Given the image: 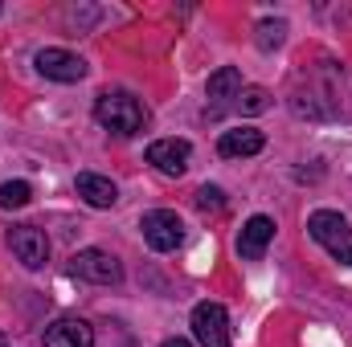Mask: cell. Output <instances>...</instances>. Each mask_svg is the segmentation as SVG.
<instances>
[{
	"mask_svg": "<svg viewBox=\"0 0 352 347\" xmlns=\"http://www.w3.org/2000/svg\"><path fill=\"white\" fill-rule=\"evenodd\" d=\"M94 119L107 127V131H115V135H140L144 131V123H148V110H144V102L135 98V94H127V90H107V94H98L94 98Z\"/></svg>",
	"mask_w": 352,
	"mask_h": 347,
	"instance_id": "cell-1",
	"label": "cell"
},
{
	"mask_svg": "<svg viewBox=\"0 0 352 347\" xmlns=\"http://www.w3.org/2000/svg\"><path fill=\"white\" fill-rule=\"evenodd\" d=\"M307 233H311V241H320L340 265H352V225L340 213H332V208L311 213L307 217Z\"/></svg>",
	"mask_w": 352,
	"mask_h": 347,
	"instance_id": "cell-2",
	"label": "cell"
},
{
	"mask_svg": "<svg viewBox=\"0 0 352 347\" xmlns=\"http://www.w3.org/2000/svg\"><path fill=\"white\" fill-rule=\"evenodd\" d=\"M70 274L78 282H94V286H119L123 282V265L107 250H78L70 258Z\"/></svg>",
	"mask_w": 352,
	"mask_h": 347,
	"instance_id": "cell-3",
	"label": "cell"
},
{
	"mask_svg": "<svg viewBox=\"0 0 352 347\" xmlns=\"http://www.w3.org/2000/svg\"><path fill=\"white\" fill-rule=\"evenodd\" d=\"M140 229H144V241H148L156 254H173L176 246L184 241V221L176 217L173 208H152V213H144Z\"/></svg>",
	"mask_w": 352,
	"mask_h": 347,
	"instance_id": "cell-4",
	"label": "cell"
},
{
	"mask_svg": "<svg viewBox=\"0 0 352 347\" xmlns=\"http://www.w3.org/2000/svg\"><path fill=\"white\" fill-rule=\"evenodd\" d=\"M33 66H37V74H41V78H50V82H82V78H87V70H90L78 53H70V49H58V45H50V49H37Z\"/></svg>",
	"mask_w": 352,
	"mask_h": 347,
	"instance_id": "cell-5",
	"label": "cell"
},
{
	"mask_svg": "<svg viewBox=\"0 0 352 347\" xmlns=\"http://www.w3.org/2000/svg\"><path fill=\"white\" fill-rule=\"evenodd\" d=\"M192 335L201 347H230V315L221 302H197L192 307Z\"/></svg>",
	"mask_w": 352,
	"mask_h": 347,
	"instance_id": "cell-6",
	"label": "cell"
},
{
	"mask_svg": "<svg viewBox=\"0 0 352 347\" xmlns=\"http://www.w3.org/2000/svg\"><path fill=\"white\" fill-rule=\"evenodd\" d=\"M8 246H12L16 261L29 265V270H41V265L50 261V237H45V229H37V225H12V229H8Z\"/></svg>",
	"mask_w": 352,
	"mask_h": 347,
	"instance_id": "cell-7",
	"label": "cell"
},
{
	"mask_svg": "<svg viewBox=\"0 0 352 347\" xmlns=\"http://www.w3.org/2000/svg\"><path fill=\"white\" fill-rule=\"evenodd\" d=\"M188 160H192L188 139H156V143L148 147V164L160 168L164 176H184Z\"/></svg>",
	"mask_w": 352,
	"mask_h": 347,
	"instance_id": "cell-8",
	"label": "cell"
},
{
	"mask_svg": "<svg viewBox=\"0 0 352 347\" xmlns=\"http://www.w3.org/2000/svg\"><path fill=\"white\" fill-rule=\"evenodd\" d=\"M45 347H94V327L87 319H58L41 335Z\"/></svg>",
	"mask_w": 352,
	"mask_h": 347,
	"instance_id": "cell-9",
	"label": "cell"
},
{
	"mask_svg": "<svg viewBox=\"0 0 352 347\" xmlns=\"http://www.w3.org/2000/svg\"><path fill=\"white\" fill-rule=\"evenodd\" d=\"M263 147L266 139L258 127H234V131H221V139H217V156H226V160H246V156H258Z\"/></svg>",
	"mask_w": 352,
	"mask_h": 347,
	"instance_id": "cell-10",
	"label": "cell"
},
{
	"mask_svg": "<svg viewBox=\"0 0 352 347\" xmlns=\"http://www.w3.org/2000/svg\"><path fill=\"white\" fill-rule=\"evenodd\" d=\"M270 237H274V221L270 217H250L246 225H242V233H238V254L246 261H258L266 254V246H270Z\"/></svg>",
	"mask_w": 352,
	"mask_h": 347,
	"instance_id": "cell-11",
	"label": "cell"
},
{
	"mask_svg": "<svg viewBox=\"0 0 352 347\" xmlns=\"http://www.w3.org/2000/svg\"><path fill=\"white\" fill-rule=\"evenodd\" d=\"M74 188H78V196L87 200L90 208H111V204L119 200V188H115L107 176H94V172H78Z\"/></svg>",
	"mask_w": 352,
	"mask_h": 347,
	"instance_id": "cell-12",
	"label": "cell"
},
{
	"mask_svg": "<svg viewBox=\"0 0 352 347\" xmlns=\"http://www.w3.org/2000/svg\"><path fill=\"white\" fill-rule=\"evenodd\" d=\"M205 94H209L213 106L238 98V94H242V70H238V66H221V70H213L209 82H205Z\"/></svg>",
	"mask_w": 352,
	"mask_h": 347,
	"instance_id": "cell-13",
	"label": "cell"
},
{
	"mask_svg": "<svg viewBox=\"0 0 352 347\" xmlns=\"http://www.w3.org/2000/svg\"><path fill=\"white\" fill-rule=\"evenodd\" d=\"M33 200V188L25 180H4L0 184V208H25Z\"/></svg>",
	"mask_w": 352,
	"mask_h": 347,
	"instance_id": "cell-14",
	"label": "cell"
},
{
	"mask_svg": "<svg viewBox=\"0 0 352 347\" xmlns=\"http://www.w3.org/2000/svg\"><path fill=\"white\" fill-rule=\"evenodd\" d=\"M283 41H287V21H263V25H258V49L270 53V49H278Z\"/></svg>",
	"mask_w": 352,
	"mask_h": 347,
	"instance_id": "cell-15",
	"label": "cell"
},
{
	"mask_svg": "<svg viewBox=\"0 0 352 347\" xmlns=\"http://www.w3.org/2000/svg\"><path fill=\"white\" fill-rule=\"evenodd\" d=\"M238 106H242V115H263L266 106H270V94L263 86H250L238 94Z\"/></svg>",
	"mask_w": 352,
	"mask_h": 347,
	"instance_id": "cell-16",
	"label": "cell"
},
{
	"mask_svg": "<svg viewBox=\"0 0 352 347\" xmlns=\"http://www.w3.org/2000/svg\"><path fill=\"white\" fill-rule=\"evenodd\" d=\"M197 204H201L205 213H221V208H226V192H221L217 184H205V188L197 192Z\"/></svg>",
	"mask_w": 352,
	"mask_h": 347,
	"instance_id": "cell-17",
	"label": "cell"
},
{
	"mask_svg": "<svg viewBox=\"0 0 352 347\" xmlns=\"http://www.w3.org/2000/svg\"><path fill=\"white\" fill-rule=\"evenodd\" d=\"M160 347H192V344H188V339H180V335H173V339H164Z\"/></svg>",
	"mask_w": 352,
	"mask_h": 347,
	"instance_id": "cell-18",
	"label": "cell"
},
{
	"mask_svg": "<svg viewBox=\"0 0 352 347\" xmlns=\"http://www.w3.org/2000/svg\"><path fill=\"white\" fill-rule=\"evenodd\" d=\"M0 347H4V335H0Z\"/></svg>",
	"mask_w": 352,
	"mask_h": 347,
	"instance_id": "cell-19",
	"label": "cell"
},
{
	"mask_svg": "<svg viewBox=\"0 0 352 347\" xmlns=\"http://www.w3.org/2000/svg\"><path fill=\"white\" fill-rule=\"evenodd\" d=\"M0 12H4V4H0Z\"/></svg>",
	"mask_w": 352,
	"mask_h": 347,
	"instance_id": "cell-20",
	"label": "cell"
}]
</instances>
